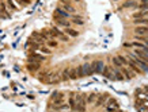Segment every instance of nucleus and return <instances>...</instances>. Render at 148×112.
Instances as JSON below:
<instances>
[{
  "mask_svg": "<svg viewBox=\"0 0 148 112\" xmlns=\"http://www.w3.org/2000/svg\"><path fill=\"white\" fill-rule=\"evenodd\" d=\"M105 100H106V96H99V97H98V100H97V103H95V105H97V107H98V105H102Z\"/></svg>",
  "mask_w": 148,
  "mask_h": 112,
  "instance_id": "nucleus-20",
  "label": "nucleus"
},
{
  "mask_svg": "<svg viewBox=\"0 0 148 112\" xmlns=\"http://www.w3.org/2000/svg\"><path fill=\"white\" fill-rule=\"evenodd\" d=\"M69 80H76L77 78V70L76 68H69Z\"/></svg>",
  "mask_w": 148,
  "mask_h": 112,
  "instance_id": "nucleus-10",
  "label": "nucleus"
},
{
  "mask_svg": "<svg viewBox=\"0 0 148 112\" xmlns=\"http://www.w3.org/2000/svg\"><path fill=\"white\" fill-rule=\"evenodd\" d=\"M122 76L125 77V78H128V80H130V78H133V77L136 76V73L133 70H130V69H126V68H122Z\"/></svg>",
  "mask_w": 148,
  "mask_h": 112,
  "instance_id": "nucleus-4",
  "label": "nucleus"
},
{
  "mask_svg": "<svg viewBox=\"0 0 148 112\" xmlns=\"http://www.w3.org/2000/svg\"><path fill=\"white\" fill-rule=\"evenodd\" d=\"M48 46H49V47H57L59 45H57V42H56V41H49Z\"/></svg>",
  "mask_w": 148,
  "mask_h": 112,
  "instance_id": "nucleus-28",
  "label": "nucleus"
},
{
  "mask_svg": "<svg viewBox=\"0 0 148 112\" xmlns=\"http://www.w3.org/2000/svg\"><path fill=\"white\" fill-rule=\"evenodd\" d=\"M45 57L43 56H38V54H31V56H29L27 58V62H36V64H41L42 61H45Z\"/></svg>",
  "mask_w": 148,
  "mask_h": 112,
  "instance_id": "nucleus-2",
  "label": "nucleus"
},
{
  "mask_svg": "<svg viewBox=\"0 0 148 112\" xmlns=\"http://www.w3.org/2000/svg\"><path fill=\"white\" fill-rule=\"evenodd\" d=\"M75 1H80V0H75Z\"/></svg>",
  "mask_w": 148,
  "mask_h": 112,
  "instance_id": "nucleus-38",
  "label": "nucleus"
},
{
  "mask_svg": "<svg viewBox=\"0 0 148 112\" xmlns=\"http://www.w3.org/2000/svg\"><path fill=\"white\" fill-rule=\"evenodd\" d=\"M103 66H105V65H103V62L101 61H97V64H95V70H94V73H102V69H103Z\"/></svg>",
  "mask_w": 148,
  "mask_h": 112,
  "instance_id": "nucleus-11",
  "label": "nucleus"
},
{
  "mask_svg": "<svg viewBox=\"0 0 148 112\" xmlns=\"http://www.w3.org/2000/svg\"><path fill=\"white\" fill-rule=\"evenodd\" d=\"M82 69H83V74H84V76H87V77H90V76H92V74H94V72H92L91 65H90V64L82 65Z\"/></svg>",
  "mask_w": 148,
  "mask_h": 112,
  "instance_id": "nucleus-5",
  "label": "nucleus"
},
{
  "mask_svg": "<svg viewBox=\"0 0 148 112\" xmlns=\"http://www.w3.org/2000/svg\"><path fill=\"white\" fill-rule=\"evenodd\" d=\"M117 58H118V59H120V62H121V64H126V65H128V61H126V59H125V58H124V57H122V56H118V57H117Z\"/></svg>",
  "mask_w": 148,
  "mask_h": 112,
  "instance_id": "nucleus-31",
  "label": "nucleus"
},
{
  "mask_svg": "<svg viewBox=\"0 0 148 112\" xmlns=\"http://www.w3.org/2000/svg\"><path fill=\"white\" fill-rule=\"evenodd\" d=\"M68 72H69V68H67L63 72V74H61V80H63V81H68V80H69V73H68Z\"/></svg>",
  "mask_w": 148,
  "mask_h": 112,
  "instance_id": "nucleus-15",
  "label": "nucleus"
},
{
  "mask_svg": "<svg viewBox=\"0 0 148 112\" xmlns=\"http://www.w3.org/2000/svg\"><path fill=\"white\" fill-rule=\"evenodd\" d=\"M39 65H41V64H36V62H27L26 68H27V70H30V72H37V70L39 69Z\"/></svg>",
  "mask_w": 148,
  "mask_h": 112,
  "instance_id": "nucleus-8",
  "label": "nucleus"
},
{
  "mask_svg": "<svg viewBox=\"0 0 148 112\" xmlns=\"http://www.w3.org/2000/svg\"><path fill=\"white\" fill-rule=\"evenodd\" d=\"M69 103H71V107H69V110H71V111H75V96H74V94H71Z\"/></svg>",
  "mask_w": 148,
  "mask_h": 112,
  "instance_id": "nucleus-21",
  "label": "nucleus"
},
{
  "mask_svg": "<svg viewBox=\"0 0 148 112\" xmlns=\"http://www.w3.org/2000/svg\"><path fill=\"white\" fill-rule=\"evenodd\" d=\"M63 110H69V107L67 104H60V105H54V111H63Z\"/></svg>",
  "mask_w": 148,
  "mask_h": 112,
  "instance_id": "nucleus-18",
  "label": "nucleus"
},
{
  "mask_svg": "<svg viewBox=\"0 0 148 112\" xmlns=\"http://www.w3.org/2000/svg\"><path fill=\"white\" fill-rule=\"evenodd\" d=\"M135 33L136 34H143V35H147L148 30H147V27H136L135 28Z\"/></svg>",
  "mask_w": 148,
  "mask_h": 112,
  "instance_id": "nucleus-14",
  "label": "nucleus"
},
{
  "mask_svg": "<svg viewBox=\"0 0 148 112\" xmlns=\"http://www.w3.org/2000/svg\"><path fill=\"white\" fill-rule=\"evenodd\" d=\"M124 7H125V8H128V7H136V3L135 1H130V0H129L128 3L124 4Z\"/></svg>",
  "mask_w": 148,
  "mask_h": 112,
  "instance_id": "nucleus-27",
  "label": "nucleus"
},
{
  "mask_svg": "<svg viewBox=\"0 0 148 112\" xmlns=\"http://www.w3.org/2000/svg\"><path fill=\"white\" fill-rule=\"evenodd\" d=\"M53 19L57 22V24H59V26H63V27H69V24H71V23L67 20L65 18H61V16L57 15V14H56V15H53Z\"/></svg>",
  "mask_w": 148,
  "mask_h": 112,
  "instance_id": "nucleus-3",
  "label": "nucleus"
},
{
  "mask_svg": "<svg viewBox=\"0 0 148 112\" xmlns=\"http://www.w3.org/2000/svg\"><path fill=\"white\" fill-rule=\"evenodd\" d=\"M39 50H41L42 53H45V54L50 53V50H49V49H46V47H39Z\"/></svg>",
  "mask_w": 148,
  "mask_h": 112,
  "instance_id": "nucleus-33",
  "label": "nucleus"
},
{
  "mask_svg": "<svg viewBox=\"0 0 148 112\" xmlns=\"http://www.w3.org/2000/svg\"><path fill=\"white\" fill-rule=\"evenodd\" d=\"M128 65L130 66V70H133L136 74H141V69L137 68V65H135L133 62H130V61H129V64H128Z\"/></svg>",
  "mask_w": 148,
  "mask_h": 112,
  "instance_id": "nucleus-12",
  "label": "nucleus"
},
{
  "mask_svg": "<svg viewBox=\"0 0 148 112\" xmlns=\"http://www.w3.org/2000/svg\"><path fill=\"white\" fill-rule=\"evenodd\" d=\"M113 64H114L117 68H121V66H122V64L120 62V59H118L117 57H114V58H113Z\"/></svg>",
  "mask_w": 148,
  "mask_h": 112,
  "instance_id": "nucleus-24",
  "label": "nucleus"
},
{
  "mask_svg": "<svg viewBox=\"0 0 148 112\" xmlns=\"http://www.w3.org/2000/svg\"><path fill=\"white\" fill-rule=\"evenodd\" d=\"M63 96H60V99H57V100H54L53 99V101H54V105H60V104H63V99H61Z\"/></svg>",
  "mask_w": 148,
  "mask_h": 112,
  "instance_id": "nucleus-29",
  "label": "nucleus"
},
{
  "mask_svg": "<svg viewBox=\"0 0 148 112\" xmlns=\"http://www.w3.org/2000/svg\"><path fill=\"white\" fill-rule=\"evenodd\" d=\"M7 3H8V5H10V7L12 8V10H16V5L12 3V0H7Z\"/></svg>",
  "mask_w": 148,
  "mask_h": 112,
  "instance_id": "nucleus-32",
  "label": "nucleus"
},
{
  "mask_svg": "<svg viewBox=\"0 0 148 112\" xmlns=\"http://www.w3.org/2000/svg\"><path fill=\"white\" fill-rule=\"evenodd\" d=\"M140 10L147 11V4H143V3H141V4H140Z\"/></svg>",
  "mask_w": 148,
  "mask_h": 112,
  "instance_id": "nucleus-35",
  "label": "nucleus"
},
{
  "mask_svg": "<svg viewBox=\"0 0 148 112\" xmlns=\"http://www.w3.org/2000/svg\"><path fill=\"white\" fill-rule=\"evenodd\" d=\"M113 73H114V80H118V81H122L124 80V76L121 72H118L117 69H113Z\"/></svg>",
  "mask_w": 148,
  "mask_h": 112,
  "instance_id": "nucleus-13",
  "label": "nucleus"
},
{
  "mask_svg": "<svg viewBox=\"0 0 148 112\" xmlns=\"http://www.w3.org/2000/svg\"><path fill=\"white\" fill-rule=\"evenodd\" d=\"M19 1V4L21 5H27V4H30V0H18Z\"/></svg>",
  "mask_w": 148,
  "mask_h": 112,
  "instance_id": "nucleus-30",
  "label": "nucleus"
},
{
  "mask_svg": "<svg viewBox=\"0 0 148 112\" xmlns=\"http://www.w3.org/2000/svg\"><path fill=\"white\" fill-rule=\"evenodd\" d=\"M133 23H135V24H141V23H144V24H146V23H147V18H139V19H135V20H133Z\"/></svg>",
  "mask_w": 148,
  "mask_h": 112,
  "instance_id": "nucleus-19",
  "label": "nucleus"
},
{
  "mask_svg": "<svg viewBox=\"0 0 148 112\" xmlns=\"http://www.w3.org/2000/svg\"><path fill=\"white\" fill-rule=\"evenodd\" d=\"M75 111H86V99L84 96H76L75 99Z\"/></svg>",
  "mask_w": 148,
  "mask_h": 112,
  "instance_id": "nucleus-1",
  "label": "nucleus"
},
{
  "mask_svg": "<svg viewBox=\"0 0 148 112\" xmlns=\"http://www.w3.org/2000/svg\"><path fill=\"white\" fill-rule=\"evenodd\" d=\"M136 39H137V41H143L144 43H147V35H143V37L136 35Z\"/></svg>",
  "mask_w": 148,
  "mask_h": 112,
  "instance_id": "nucleus-26",
  "label": "nucleus"
},
{
  "mask_svg": "<svg viewBox=\"0 0 148 112\" xmlns=\"http://www.w3.org/2000/svg\"><path fill=\"white\" fill-rule=\"evenodd\" d=\"M124 46H125V47H132V43H129V42H125V43H124Z\"/></svg>",
  "mask_w": 148,
  "mask_h": 112,
  "instance_id": "nucleus-36",
  "label": "nucleus"
},
{
  "mask_svg": "<svg viewBox=\"0 0 148 112\" xmlns=\"http://www.w3.org/2000/svg\"><path fill=\"white\" fill-rule=\"evenodd\" d=\"M56 12H59L57 15H60L61 18H65V19L69 16V14H68V12H65V11H64V10H61V8H57V10H56Z\"/></svg>",
  "mask_w": 148,
  "mask_h": 112,
  "instance_id": "nucleus-16",
  "label": "nucleus"
},
{
  "mask_svg": "<svg viewBox=\"0 0 148 112\" xmlns=\"http://www.w3.org/2000/svg\"><path fill=\"white\" fill-rule=\"evenodd\" d=\"M76 70H77V78H82V77H84V74H83V69H82V65H80V66H77Z\"/></svg>",
  "mask_w": 148,
  "mask_h": 112,
  "instance_id": "nucleus-23",
  "label": "nucleus"
},
{
  "mask_svg": "<svg viewBox=\"0 0 148 112\" xmlns=\"http://www.w3.org/2000/svg\"><path fill=\"white\" fill-rule=\"evenodd\" d=\"M95 97H97V94H95V93H91V94L88 96V99H86L87 103H92V101L95 100Z\"/></svg>",
  "mask_w": 148,
  "mask_h": 112,
  "instance_id": "nucleus-25",
  "label": "nucleus"
},
{
  "mask_svg": "<svg viewBox=\"0 0 148 112\" xmlns=\"http://www.w3.org/2000/svg\"><path fill=\"white\" fill-rule=\"evenodd\" d=\"M65 34H69L71 37H77V35H79V33H77V31L71 30V28H68V27L65 28Z\"/></svg>",
  "mask_w": 148,
  "mask_h": 112,
  "instance_id": "nucleus-17",
  "label": "nucleus"
},
{
  "mask_svg": "<svg viewBox=\"0 0 148 112\" xmlns=\"http://www.w3.org/2000/svg\"><path fill=\"white\" fill-rule=\"evenodd\" d=\"M60 38H61V39H63V41H65V42H67V41H68V38H67V37H65V35H60Z\"/></svg>",
  "mask_w": 148,
  "mask_h": 112,
  "instance_id": "nucleus-37",
  "label": "nucleus"
},
{
  "mask_svg": "<svg viewBox=\"0 0 148 112\" xmlns=\"http://www.w3.org/2000/svg\"><path fill=\"white\" fill-rule=\"evenodd\" d=\"M31 47H33V50H38V49H39V46H38V43H36V42H33V45H31Z\"/></svg>",
  "mask_w": 148,
  "mask_h": 112,
  "instance_id": "nucleus-34",
  "label": "nucleus"
},
{
  "mask_svg": "<svg viewBox=\"0 0 148 112\" xmlns=\"http://www.w3.org/2000/svg\"><path fill=\"white\" fill-rule=\"evenodd\" d=\"M31 39H33V42H36V43H38V45L43 43V39L41 38V35H39L38 33H34L33 35H31Z\"/></svg>",
  "mask_w": 148,
  "mask_h": 112,
  "instance_id": "nucleus-9",
  "label": "nucleus"
},
{
  "mask_svg": "<svg viewBox=\"0 0 148 112\" xmlns=\"http://www.w3.org/2000/svg\"><path fill=\"white\" fill-rule=\"evenodd\" d=\"M64 8H65V10L67 11H69V12H75V8L74 7H72V5H69V4H67V3H65V0H64Z\"/></svg>",
  "mask_w": 148,
  "mask_h": 112,
  "instance_id": "nucleus-22",
  "label": "nucleus"
},
{
  "mask_svg": "<svg viewBox=\"0 0 148 112\" xmlns=\"http://www.w3.org/2000/svg\"><path fill=\"white\" fill-rule=\"evenodd\" d=\"M107 108H114L115 111H120V110H118V108H120V105L117 104L115 99H113V97H109V101H107Z\"/></svg>",
  "mask_w": 148,
  "mask_h": 112,
  "instance_id": "nucleus-7",
  "label": "nucleus"
},
{
  "mask_svg": "<svg viewBox=\"0 0 148 112\" xmlns=\"http://www.w3.org/2000/svg\"><path fill=\"white\" fill-rule=\"evenodd\" d=\"M135 54L136 56H139L141 59H144V61H147V49H136L135 50Z\"/></svg>",
  "mask_w": 148,
  "mask_h": 112,
  "instance_id": "nucleus-6",
  "label": "nucleus"
}]
</instances>
